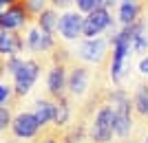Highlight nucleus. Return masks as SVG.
Segmentation results:
<instances>
[{"instance_id": "nucleus-26", "label": "nucleus", "mask_w": 148, "mask_h": 143, "mask_svg": "<svg viewBox=\"0 0 148 143\" xmlns=\"http://www.w3.org/2000/svg\"><path fill=\"white\" fill-rule=\"evenodd\" d=\"M139 70H142V73H144V75H148V55H146V57H144L142 62H139Z\"/></svg>"}, {"instance_id": "nucleus-21", "label": "nucleus", "mask_w": 148, "mask_h": 143, "mask_svg": "<svg viewBox=\"0 0 148 143\" xmlns=\"http://www.w3.org/2000/svg\"><path fill=\"white\" fill-rule=\"evenodd\" d=\"M75 5H77L80 13H91L93 9L102 7V0H75Z\"/></svg>"}, {"instance_id": "nucleus-20", "label": "nucleus", "mask_w": 148, "mask_h": 143, "mask_svg": "<svg viewBox=\"0 0 148 143\" xmlns=\"http://www.w3.org/2000/svg\"><path fill=\"white\" fill-rule=\"evenodd\" d=\"M22 2H25L31 20H33V16H38V13H42L47 9V0H22Z\"/></svg>"}, {"instance_id": "nucleus-27", "label": "nucleus", "mask_w": 148, "mask_h": 143, "mask_svg": "<svg viewBox=\"0 0 148 143\" xmlns=\"http://www.w3.org/2000/svg\"><path fill=\"white\" fill-rule=\"evenodd\" d=\"M13 2H18V0H0V7H9V5H13Z\"/></svg>"}, {"instance_id": "nucleus-25", "label": "nucleus", "mask_w": 148, "mask_h": 143, "mask_svg": "<svg viewBox=\"0 0 148 143\" xmlns=\"http://www.w3.org/2000/svg\"><path fill=\"white\" fill-rule=\"evenodd\" d=\"M71 2H75V0H51V5L56 7V9H66Z\"/></svg>"}, {"instance_id": "nucleus-17", "label": "nucleus", "mask_w": 148, "mask_h": 143, "mask_svg": "<svg viewBox=\"0 0 148 143\" xmlns=\"http://www.w3.org/2000/svg\"><path fill=\"white\" fill-rule=\"evenodd\" d=\"M58 24H60V16L53 9H44L42 13H38V26L44 33H58Z\"/></svg>"}, {"instance_id": "nucleus-16", "label": "nucleus", "mask_w": 148, "mask_h": 143, "mask_svg": "<svg viewBox=\"0 0 148 143\" xmlns=\"http://www.w3.org/2000/svg\"><path fill=\"white\" fill-rule=\"evenodd\" d=\"M133 110L137 112V117L148 119V81L139 84L133 97Z\"/></svg>"}, {"instance_id": "nucleus-8", "label": "nucleus", "mask_w": 148, "mask_h": 143, "mask_svg": "<svg viewBox=\"0 0 148 143\" xmlns=\"http://www.w3.org/2000/svg\"><path fill=\"white\" fill-rule=\"evenodd\" d=\"M77 53L84 62H93V64L111 60V53H106V40H102V37H88L86 42L80 44Z\"/></svg>"}, {"instance_id": "nucleus-6", "label": "nucleus", "mask_w": 148, "mask_h": 143, "mask_svg": "<svg viewBox=\"0 0 148 143\" xmlns=\"http://www.w3.org/2000/svg\"><path fill=\"white\" fill-rule=\"evenodd\" d=\"M27 22H31V16H29L22 0L9 5L5 11L0 13V29H7V31H20Z\"/></svg>"}, {"instance_id": "nucleus-10", "label": "nucleus", "mask_w": 148, "mask_h": 143, "mask_svg": "<svg viewBox=\"0 0 148 143\" xmlns=\"http://www.w3.org/2000/svg\"><path fill=\"white\" fill-rule=\"evenodd\" d=\"M82 26H84V18L75 11H69L60 18V24H58V33H60L64 40H75V37L82 35Z\"/></svg>"}, {"instance_id": "nucleus-13", "label": "nucleus", "mask_w": 148, "mask_h": 143, "mask_svg": "<svg viewBox=\"0 0 148 143\" xmlns=\"http://www.w3.org/2000/svg\"><path fill=\"white\" fill-rule=\"evenodd\" d=\"M69 119H71V95H62L56 99V119H53V123L58 128H66Z\"/></svg>"}, {"instance_id": "nucleus-1", "label": "nucleus", "mask_w": 148, "mask_h": 143, "mask_svg": "<svg viewBox=\"0 0 148 143\" xmlns=\"http://www.w3.org/2000/svg\"><path fill=\"white\" fill-rule=\"evenodd\" d=\"M108 101L113 106V128L119 139L128 137L133 128V99L124 88H115L108 93Z\"/></svg>"}, {"instance_id": "nucleus-4", "label": "nucleus", "mask_w": 148, "mask_h": 143, "mask_svg": "<svg viewBox=\"0 0 148 143\" xmlns=\"http://www.w3.org/2000/svg\"><path fill=\"white\" fill-rule=\"evenodd\" d=\"M38 75H40V62H36V60H25V64L20 66V70L13 75V79H16V84H13L16 99H20V97H25V95L29 93L31 86L36 84Z\"/></svg>"}, {"instance_id": "nucleus-9", "label": "nucleus", "mask_w": 148, "mask_h": 143, "mask_svg": "<svg viewBox=\"0 0 148 143\" xmlns=\"http://www.w3.org/2000/svg\"><path fill=\"white\" fill-rule=\"evenodd\" d=\"M66 77H69V64H53V68L49 70V77H47L49 95L53 99L66 95Z\"/></svg>"}, {"instance_id": "nucleus-24", "label": "nucleus", "mask_w": 148, "mask_h": 143, "mask_svg": "<svg viewBox=\"0 0 148 143\" xmlns=\"http://www.w3.org/2000/svg\"><path fill=\"white\" fill-rule=\"evenodd\" d=\"M11 97H16V95H13V88L0 86V104H5V101H7V99H11Z\"/></svg>"}, {"instance_id": "nucleus-18", "label": "nucleus", "mask_w": 148, "mask_h": 143, "mask_svg": "<svg viewBox=\"0 0 148 143\" xmlns=\"http://www.w3.org/2000/svg\"><path fill=\"white\" fill-rule=\"evenodd\" d=\"M62 130H64V128H58L56 123L53 125H44V130L38 132V141L36 143H60Z\"/></svg>"}, {"instance_id": "nucleus-11", "label": "nucleus", "mask_w": 148, "mask_h": 143, "mask_svg": "<svg viewBox=\"0 0 148 143\" xmlns=\"http://www.w3.org/2000/svg\"><path fill=\"white\" fill-rule=\"evenodd\" d=\"M56 37H53V33H44L40 26L38 29H31L29 35H27V46H29V51H33V53H47V51H53V46H56Z\"/></svg>"}, {"instance_id": "nucleus-28", "label": "nucleus", "mask_w": 148, "mask_h": 143, "mask_svg": "<svg viewBox=\"0 0 148 143\" xmlns=\"http://www.w3.org/2000/svg\"><path fill=\"white\" fill-rule=\"evenodd\" d=\"M144 143H148V134H146V139H144Z\"/></svg>"}, {"instance_id": "nucleus-15", "label": "nucleus", "mask_w": 148, "mask_h": 143, "mask_svg": "<svg viewBox=\"0 0 148 143\" xmlns=\"http://www.w3.org/2000/svg\"><path fill=\"white\" fill-rule=\"evenodd\" d=\"M84 137H86V121H84V119H77V123H73L71 128H64V130H62L60 143H82Z\"/></svg>"}, {"instance_id": "nucleus-5", "label": "nucleus", "mask_w": 148, "mask_h": 143, "mask_svg": "<svg viewBox=\"0 0 148 143\" xmlns=\"http://www.w3.org/2000/svg\"><path fill=\"white\" fill-rule=\"evenodd\" d=\"M88 79H91V73H88L86 66L77 64L75 60L69 62V77H66V90L71 97H84L88 93Z\"/></svg>"}, {"instance_id": "nucleus-23", "label": "nucleus", "mask_w": 148, "mask_h": 143, "mask_svg": "<svg viewBox=\"0 0 148 143\" xmlns=\"http://www.w3.org/2000/svg\"><path fill=\"white\" fill-rule=\"evenodd\" d=\"M22 64H25V60H20L18 55H11L9 60H7V70H9L11 75H16V73L20 70V66H22Z\"/></svg>"}, {"instance_id": "nucleus-29", "label": "nucleus", "mask_w": 148, "mask_h": 143, "mask_svg": "<svg viewBox=\"0 0 148 143\" xmlns=\"http://www.w3.org/2000/svg\"><path fill=\"white\" fill-rule=\"evenodd\" d=\"M146 44H148V35H146Z\"/></svg>"}, {"instance_id": "nucleus-3", "label": "nucleus", "mask_w": 148, "mask_h": 143, "mask_svg": "<svg viewBox=\"0 0 148 143\" xmlns=\"http://www.w3.org/2000/svg\"><path fill=\"white\" fill-rule=\"evenodd\" d=\"M113 22H115V20H113V16H111V9H106V7H97V9H93L86 18H84L82 35L97 37L99 33H104L106 29H111Z\"/></svg>"}, {"instance_id": "nucleus-2", "label": "nucleus", "mask_w": 148, "mask_h": 143, "mask_svg": "<svg viewBox=\"0 0 148 143\" xmlns=\"http://www.w3.org/2000/svg\"><path fill=\"white\" fill-rule=\"evenodd\" d=\"M115 128H113V106L111 101H106L95 110V117L91 121V130H88V139L91 143H111Z\"/></svg>"}, {"instance_id": "nucleus-14", "label": "nucleus", "mask_w": 148, "mask_h": 143, "mask_svg": "<svg viewBox=\"0 0 148 143\" xmlns=\"http://www.w3.org/2000/svg\"><path fill=\"white\" fill-rule=\"evenodd\" d=\"M36 119L40 121V125H49L53 123V119H56V101H51V99H40L36 104Z\"/></svg>"}, {"instance_id": "nucleus-19", "label": "nucleus", "mask_w": 148, "mask_h": 143, "mask_svg": "<svg viewBox=\"0 0 148 143\" xmlns=\"http://www.w3.org/2000/svg\"><path fill=\"white\" fill-rule=\"evenodd\" d=\"M71 60H73V55H71L64 46H60V44L53 46V64H69Z\"/></svg>"}, {"instance_id": "nucleus-7", "label": "nucleus", "mask_w": 148, "mask_h": 143, "mask_svg": "<svg viewBox=\"0 0 148 143\" xmlns=\"http://www.w3.org/2000/svg\"><path fill=\"white\" fill-rule=\"evenodd\" d=\"M40 130H42V125L33 112H20L16 119H11V134L18 139H33L38 137Z\"/></svg>"}, {"instance_id": "nucleus-22", "label": "nucleus", "mask_w": 148, "mask_h": 143, "mask_svg": "<svg viewBox=\"0 0 148 143\" xmlns=\"http://www.w3.org/2000/svg\"><path fill=\"white\" fill-rule=\"evenodd\" d=\"M9 123H11V108H7V106L0 104V132L7 130Z\"/></svg>"}, {"instance_id": "nucleus-12", "label": "nucleus", "mask_w": 148, "mask_h": 143, "mask_svg": "<svg viewBox=\"0 0 148 143\" xmlns=\"http://www.w3.org/2000/svg\"><path fill=\"white\" fill-rule=\"evenodd\" d=\"M25 49V42H22V35L18 31H7L2 29L0 31V55H18L20 51Z\"/></svg>"}]
</instances>
